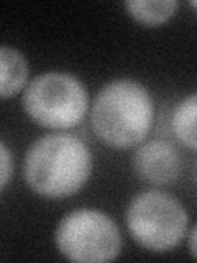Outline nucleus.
<instances>
[{"instance_id": "9d476101", "label": "nucleus", "mask_w": 197, "mask_h": 263, "mask_svg": "<svg viewBox=\"0 0 197 263\" xmlns=\"http://www.w3.org/2000/svg\"><path fill=\"white\" fill-rule=\"evenodd\" d=\"M12 170H13L12 155L8 152V148L4 145V142H0V191L7 186L8 179L12 176Z\"/></svg>"}, {"instance_id": "423d86ee", "label": "nucleus", "mask_w": 197, "mask_h": 263, "mask_svg": "<svg viewBox=\"0 0 197 263\" xmlns=\"http://www.w3.org/2000/svg\"><path fill=\"white\" fill-rule=\"evenodd\" d=\"M133 168L150 184H171L179 178L183 160L178 148L166 140H151L135 152Z\"/></svg>"}, {"instance_id": "f03ea898", "label": "nucleus", "mask_w": 197, "mask_h": 263, "mask_svg": "<svg viewBox=\"0 0 197 263\" xmlns=\"http://www.w3.org/2000/svg\"><path fill=\"white\" fill-rule=\"evenodd\" d=\"M153 115L148 89L133 79H117L98 90L90 119L95 135L105 145L127 150L146 138Z\"/></svg>"}, {"instance_id": "6e6552de", "label": "nucleus", "mask_w": 197, "mask_h": 263, "mask_svg": "<svg viewBox=\"0 0 197 263\" xmlns=\"http://www.w3.org/2000/svg\"><path fill=\"white\" fill-rule=\"evenodd\" d=\"M123 5L136 22L146 27H158L168 22L178 8L176 0H128Z\"/></svg>"}, {"instance_id": "f257e3e1", "label": "nucleus", "mask_w": 197, "mask_h": 263, "mask_svg": "<svg viewBox=\"0 0 197 263\" xmlns=\"http://www.w3.org/2000/svg\"><path fill=\"white\" fill-rule=\"evenodd\" d=\"M92 173V155L81 138L49 134L28 148L23 161L27 184L40 196L61 199L76 194Z\"/></svg>"}, {"instance_id": "7ed1b4c3", "label": "nucleus", "mask_w": 197, "mask_h": 263, "mask_svg": "<svg viewBox=\"0 0 197 263\" xmlns=\"http://www.w3.org/2000/svg\"><path fill=\"white\" fill-rule=\"evenodd\" d=\"M23 110L38 125L66 130L82 122L89 107L84 84L68 72H45L27 86L22 97Z\"/></svg>"}, {"instance_id": "9b49d317", "label": "nucleus", "mask_w": 197, "mask_h": 263, "mask_svg": "<svg viewBox=\"0 0 197 263\" xmlns=\"http://www.w3.org/2000/svg\"><path fill=\"white\" fill-rule=\"evenodd\" d=\"M195 234H197V229H195V227H192L191 235H189V252H191L192 258H195V257H197V253H195Z\"/></svg>"}, {"instance_id": "0eeeda50", "label": "nucleus", "mask_w": 197, "mask_h": 263, "mask_svg": "<svg viewBox=\"0 0 197 263\" xmlns=\"http://www.w3.org/2000/svg\"><path fill=\"white\" fill-rule=\"evenodd\" d=\"M28 79V61L16 48L0 46V99L18 94Z\"/></svg>"}, {"instance_id": "1a4fd4ad", "label": "nucleus", "mask_w": 197, "mask_h": 263, "mask_svg": "<svg viewBox=\"0 0 197 263\" xmlns=\"http://www.w3.org/2000/svg\"><path fill=\"white\" fill-rule=\"evenodd\" d=\"M195 114H197V97L191 94L183 102H179L174 114H172V132L178 140L189 150H195Z\"/></svg>"}, {"instance_id": "39448f33", "label": "nucleus", "mask_w": 197, "mask_h": 263, "mask_svg": "<svg viewBox=\"0 0 197 263\" xmlns=\"http://www.w3.org/2000/svg\"><path fill=\"white\" fill-rule=\"evenodd\" d=\"M57 250L71 261L101 263L119 257L122 235L117 224L97 209H76L57 224Z\"/></svg>"}, {"instance_id": "20e7f679", "label": "nucleus", "mask_w": 197, "mask_h": 263, "mask_svg": "<svg viewBox=\"0 0 197 263\" xmlns=\"http://www.w3.org/2000/svg\"><path fill=\"white\" fill-rule=\"evenodd\" d=\"M127 227L133 240L154 253L169 252L187 230V212L174 196L150 189L135 196L127 209Z\"/></svg>"}]
</instances>
